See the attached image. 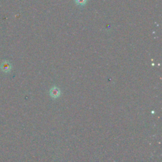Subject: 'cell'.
<instances>
[{
    "label": "cell",
    "instance_id": "obj_3",
    "mask_svg": "<svg viewBox=\"0 0 162 162\" xmlns=\"http://www.w3.org/2000/svg\"><path fill=\"white\" fill-rule=\"evenodd\" d=\"M76 4L80 6H84L87 3V0H75Z\"/></svg>",
    "mask_w": 162,
    "mask_h": 162
},
{
    "label": "cell",
    "instance_id": "obj_2",
    "mask_svg": "<svg viewBox=\"0 0 162 162\" xmlns=\"http://www.w3.org/2000/svg\"><path fill=\"white\" fill-rule=\"evenodd\" d=\"M2 70L5 72H8L11 70V65L8 62L3 63L2 64Z\"/></svg>",
    "mask_w": 162,
    "mask_h": 162
},
{
    "label": "cell",
    "instance_id": "obj_1",
    "mask_svg": "<svg viewBox=\"0 0 162 162\" xmlns=\"http://www.w3.org/2000/svg\"><path fill=\"white\" fill-rule=\"evenodd\" d=\"M49 93L50 96L53 98H58L60 96V95H61V91H60L59 88L55 86L51 89Z\"/></svg>",
    "mask_w": 162,
    "mask_h": 162
}]
</instances>
